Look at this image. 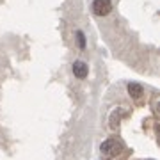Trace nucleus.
<instances>
[{
	"label": "nucleus",
	"mask_w": 160,
	"mask_h": 160,
	"mask_svg": "<svg viewBox=\"0 0 160 160\" xmlns=\"http://www.w3.org/2000/svg\"><path fill=\"white\" fill-rule=\"evenodd\" d=\"M123 149V144L118 141V139H107L105 142L102 144V155L107 157V158H112V157H118Z\"/></svg>",
	"instance_id": "nucleus-1"
},
{
	"label": "nucleus",
	"mask_w": 160,
	"mask_h": 160,
	"mask_svg": "<svg viewBox=\"0 0 160 160\" xmlns=\"http://www.w3.org/2000/svg\"><path fill=\"white\" fill-rule=\"evenodd\" d=\"M110 11H112L110 0H92V12L96 16H107Z\"/></svg>",
	"instance_id": "nucleus-2"
},
{
	"label": "nucleus",
	"mask_w": 160,
	"mask_h": 160,
	"mask_svg": "<svg viewBox=\"0 0 160 160\" xmlns=\"http://www.w3.org/2000/svg\"><path fill=\"white\" fill-rule=\"evenodd\" d=\"M73 75L77 77V78H86L87 75H89V68H87V64L86 62H82V61H75L73 62Z\"/></svg>",
	"instance_id": "nucleus-3"
},
{
	"label": "nucleus",
	"mask_w": 160,
	"mask_h": 160,
	"mask_svg": "<svg viewBox=\"0 0 160 160\" xmlns=\"http://www.w3.org/2000/svg\"><path fill=\"white\" fill-rule=\"evenodd\" d=\"M142 92H144L142 86H139L135 82H130V84H128V94H130L133 100H139V98L142 96Z\"/></svg>",
	"instance_id": "nucleus-4"
},
{
	"label": "nucleus",
	"mask_w": 160,
	"mask_h": 160,
	"mask_svg": "<svg viewBox=\"0 0 160 160\" xmlns=\"http://www.w3.org/2000/svg\"><path fill=\"white\" fill-rule=\"evenodd\" d=\"M77 39H78V46H80V48H86V38H84V32H82V30L77 32Z\"/></svg>",
	"instance_id": "nucleus-5"
}]
</instances>
